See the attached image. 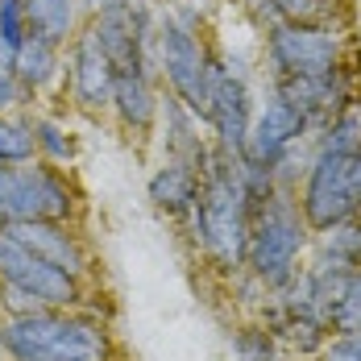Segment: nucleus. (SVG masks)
Instances as JSON below:
<instances>
[{
  "mask_svg": "<svg viewBox=\"0 0 361 361\" xmlns=\"http://www.w3.org/2000/svg\"><path fill=\"white\" fill-rule=\"evenodd\" d=\"M191 233V245L204 253V262L220 279H241L245 274V253H250L253 212L241 187V158L224 154L212 145L204 171H200V195L191 216L183 220Z\"/></svg>",
  "mask_w": 361,
  "mask_h": 361,
  "instance_id": "f257e3e1",
  "label": "nucleus"
},
{
  "mask_svg": "<svg viewBox=\"0 0 361 361\" xmlns=\"http://www.w3.org/2000/svg\"><path fill=\"white\" fill-rule=\"evenodd\" d=\"M4 361H121L116 341L92 307H37L0 316Z\"/></svg>",
  "mask_w": 361,
  "mask_h": 361,
  "instance_id": "f03ea898",
  "label": "nucleus"
},
{
  "mask_svg": "<svg viewBox=\"0 0 361 361\" xmlns=\"http://www.w3.org/2000/svg\"><path fill=\"white\" fill-rule=\"evenodd\" d=\"M216 67L220 54L208 46L200 4H191V0L162 4V13H158V79L166 83V92L183 109H191L204 125H208Z\"/></svg>",
  "mask_w": 361,
  "mask_h": 361,
  "instance_id": "7ed1b4c3",
  "label": "nucleus"
},
{
  "mask_svg": "<svg viewBox=\"0 0 361 361\" xmlns=\"http://www.w3.org/2000/svg\"><path fill=\"white\" fill-rule=\"evenodd\" d=\"M307 250H312V228H307V220L299 212L295 191H274L253 212L245 274L257 279L266 290H283L303 270Z\"/></svg>",
  "mask_w": 361,
  "mask_h": 361,
  "instance_id": "20e7f679",
  "label": "nucleus"
},
{
  "mask_svg": "<svg viewBox=\"0 0 361 361\" xmlns=\"http://www.w3.org/2000/svg\"><path fill=\"white\" fill-rule=\"evenodd\" d=\"M270 79L279 75H324L357 59L349 21H274L262 42Z\"/></svg>",
  "mask_w": 361,
  "mask_h": 361,
  "instance_id": "39448f33",
  "label": "nucleus"
},
{
  "mask_svg": "<svg viewBox=\"0 0 361 361\" xmlns=\"http://www.w3.org/2000/svg\"><path fill=\"white\" fill-rule=\"evenodd\" d=\"M79 216V191L54 162H0V224L13 220H71Z\"/></svg>",
  "mask_w": 361,
  "mask_h": 361,
  "instance_id": "423d86ee",
  "label": "nucleus"
},
{
  "mask_svg": "<svg viewBox=\"0 0 361 361\" xmlns=\"http://www.w3.org/2000/svg\"><path fill=\"white\" fill-rule=\"evenodd\" d=\"M295 200H299V212H303L312 233H324L332 224L361 216V200L357 187H353V154L312 145Z\"/></svg>",
  "mask_w": 361,
  "mask_h": 361,
  "instance_id": "0eeeda50",
  "label": "nucleus"
},
{
  "mask_svg": "<svg viewBox=\"0 0 361 361\" xmlns=\"http://www.w3.org/2000/svg\"><path fill=\"white\" fill-rule=\"evenodd\" d=\"M63 50H67L63 54V92L71 96V104L83 112H109L116 67H112L109 50L100 46L96 25L83 21Z\"/></svg>",
  "mask_w": 361,
  "mask_h": 361,
  "instance_id": "6e6552de",
  "label": "nucleus"
},
{
  "mask_svg": "<svg viewBox=\"0 0 361 361\" xmlns=\"http://www.w3.org/2000/svg\"><path fill=\"white\" fill-rule=\"evenodd\" d=\"M357 87H361L357 59H353V63H341V67H332V71H324V75H279V79H270V92H274L279 100H287L290 109L307 121L312 137L341 112V104H345Z\"/></svg>",
  "mask_w": 361,
  "mask_h": 361,
  "instance_id": "1a4fd4ad",
  "label": "nucleus"
},
{
  "mask_svg": "<svg viewBox=\"0 0 361 361\" xmlns=\"http://www.w3.org/2000/svg\"><path fill=\"white\" fill-rule=\"evenodd\" d=\"M0 283L30 290L34 299H42L46 307H87V290L79 279H71L67 270L42 262L37 253H30L17 237H8L0 228Z\"/></svg>",
  "mask_w": 361,
  "mask_h": 361,
  "instance_id": "9d476101",
  "label": "nucleus"
},
{
  "mask_svg": "<svg viewBox=\"0 0 361 361\" xmlns=\"http://www.w3.org/2000/svg\"><path fill=\"white\" fill-rule=\"evenodd\" d=\"M250 125H253V96H250V79L237 63L220 59L216 83H212V104H208V129H212V145L224 154H245L250 142Z\"/></svg>",
  "mask_w": 361,
  "mask_h": 361,
  "instance_id": "9b49d317",
  "label": "nucleus"
},
{
  "mask_svg": "<svg viewBox=\"0 0 361 361\" xmlns=\"http://www.w3.org/2000/svg\"><path fill=\"white\" fill-rule=\"evenodd\" d=\"M8 237H17L30 253H37L42 262L67 270L71 279L87 283L92 279V253L83 245V237L75 233L71 220H13V224H0Z\"/></svg>",
  "mask_w": 361,
  "mask_h": 361,
  "instance_id": "f8f14e48",
  "label": "nucleus"
},
{
  "mask_svg": "<svg viewBox=\"0 0 361 361\" xmlns=\"http://www.w3.org/2000/svg\"><path fill=\"white\" fill-rule=\"evenodd\" d=\"M307 137H312L307 121L290 109L287 100H279V96L270 92V100L253 112L250 142H245V154H241V158H250L257 166H270V171H274L290 149H299V142H307Z\"/></svg>",
  "mask_w": 361,
  "mask_h": 361,
  "instance_id": "ddd939ff",
  "label": "nucleus"
},
{
  "mask_svg": "<svg viewBox=\"0 0 361 361\" xmlns=\"http://www.w3.org/2000/svg\"><path fill=\"white\" fill-rule=\"evenodd\" d=\"M158 104H162V92H158V75L154 71H116V83H112V104L109 112L121 121L125 133L133 137H145L158 121Z\"/></svg>",
  "mask_w": 361,
  "mask_h": 361,
  "instance_id": "4468645a",
  "label": "nucleus"
},
{
  "mask_svg": "<svg viewBox=\"0 0 361 361\" xmlns=\"http://www.w3.org/2000/svg\"><path fill=\"white\" fill-rule=\"evenodd\" d=\"M13 75L25 87V96L50 92L54 83H63V46L30 30V34L21 37L17 54H13Z\"/></svg>",
  "mask_w": 361,
  "mask_h": 361,
  "instance_id": "2eb2a0df",
  "label": "nucleus"
},
{
  "mask_svg": "<svg viewBox=\"0 0 361 361\" xmlns=\"http://www.w3.org/2000/svg\"><path fill=\"white\" fill-rule=\"evenodd\" d=\"M195 195H200V171L166 158L154 175H149V200L158 212H166L171 220H187L195 208Z\"/></svg>",
  "mask_w": 361,
  "mask_h": 361,
  "instance_id": "dca6fc26",
  "label": "nucleus"
},
{
  "mask_svg": "<svg viewBox=\"0 0 361 361\" xmlns=\"http://www.w3.org/2000/svg\"><path fill=\"white\" fill-rule=\"evenodd\" d=\"M21 8H25L30 30L50 37V42H59V46H67L75 37V30L87 21L79 0H21Z\"/></svg>",
  "mask_w": 361,
  "mask_h": 361,
  "instance_id": "f3484780",
  "label": "nucleus"
},
{
  "mask_svg": "<svg viewBox=\"0 0 361 361\" xmlns=\"http://www.w3.org/2000/svg\"><path fill=\"white\" fill-rule=\"evenodd\" d=\"M316 145H324V149H341V154H357L361 149V87L341 104V112L328 121L324 129L312 137Z\"/></svg>",
  "mask_w": 361,
  "mask_h": 361,
  "instance_id": "a211bd4d",
  "label": "nucleus"
},
{
  "mask_svg": "<svg viewBox=\"0 0 361 361\" xmlns=\"http://www.w3.org/2000/svg\"><path fill=\"white\" fill-rule=\"evenodd\" d=\"M30 129H34V149L42 162H54V166H71L75 162L79 145H75V137L67 133L63 121H54V116H30Z\"/></svg>",
  "mask_w": 361,
  "mask_h": 361,
  "instance_id": "6ab92c4d",
  "label": "nucleus"
},
{
  "mask_svg": "<svg viewBox=\"0 0 361 361\" xmlns=\"http://www.w3.org/2000/svg\"><path fill=\"white\" fill-rule=\"evenodd\" d=\"M279 21H349V0H270Z\"/></svg>",
  "mask_w": 361,
  "mask_h": 361,
  "instance_id": "aec40b11",
  "label": "nucleus"
},
{
  "mask_svg": "<svg viewBox=\"0 0 361 361\" xmlns=\"http://www.w3.org/2000/svg\"><path fill=\"white\" fill-rule=\"evenodd\" d=\"M328 328H332V332H361V266L349 270L341 299H336L332 312H328Z\"/></svg>",
  "mask_w": 361,
  "mask_h": 361,
  "instance_id": "412c9836",
  "label": "nucleus"
},
{
  "mask_svg": "<svg viewBox=\"0 0 361 361\" xmlns=\"http://www.w3.org/2000/svg\"><path fill=\"white\" fill-rule=\"evenodd\" d=\"M30 158H37L30 121H17L4 112L0 116V162H30Z\"/></svg>",
  "mask_w": 361,
  "mask_h": 361,
  "instance_id": "4be33fe9",
  "label": "nucleus"
},
{
  "mask_svg": "<svg viewBox=\"0 0 361 361\" xmlns=\"http://www.w3.org/2000/svg\"><path fill=\"white\" fill-rule=\"evenodd\" d=\"M233 353L237 361H279V341L266 324H245L233 332Z\"/></svg>",
  "mask_w": 361,
  "mask_h": 361,
  "instance_id": "5701e85b",
  "label": "nucleus"
},
{
  "mask_svg": "<svg viewBox=\"0 0 361 361\" xmlns=\"http://www.w3.org/2000/svg\"><path fill=\"white\" fill-rule=\"evenodd\" d=\"M312 361H361V332H332Z\"/></svg>",
  "mask_w": 361,
  "mask_h": 361,
  "instance_id": "b1692460",
  "label": "nucleus"
},
{
  "mask_svg": "<svg viewBox=\"0 0 361 361\" xmlns=\"http://www.w3.org/2000/svg\"><path fill=\"white\" fill-rule=\"evenodd\" d=\"M25 34H30V21H25V8H21V0H0V37H4V42L17 50Z\"/></svg>",
  "mask_w": 361,
  "mask_h": 361,
  "instance_id": "393cba45",
  "label": "nucleus"
},
{
  "mask_svg": "<svg viewBox=\"0 0 361 361\" xmlns=\"http://www.w3.org/2000/svg\"><path fill=\"white\" fill-rule=\"evenodd\" d=\"M46 307L42 299H34L30 290L13 287V283H0V316H25V312H37Z\"/></svg>",
  "mask_w": 361,
  "mask_h": 361,
  "instance_id": "a878e982",
  "label": "nucleus"
},
{
  "mask_svg": "<svg viewBox=\"0 0 361 361\" xmlns=\"http://www.w3.org/2000/svg\"><path fill=\"white\" fill-rule=\"evenodd\" d=\"M30 96H25V87L17 83V75H13V67H0V116L4 112H13L17 104H25Z\"/></svg>",
  "mask_w": 361,
  "mask_h": 361,
  "instance_id": "bb28decb",
  "label": "nucleus"
},
{
  "mask_svg": "<svg viewBox=\"0 0 361 361\" xmlns=\"http://www.w3.org/2000/svg\"><path fill=\"white\" fill-rule=\"evenodd\" d=\"M13 54H17V50H13L4 37H0V67H13Z\"/></svg>",
  "mask_w": 361,
  "mask_h": 361,
  "instance_id": "cd10ccee",
  "label": "nucleus"
},
{
  "mask_svg": "<svg viewBox=\"0 0 361 361\" xmlns=\"http://www.w3.org/2000/svg\"><path fill=\"white\" fill-rule=\"evenodd\" d=\"M353 187H357V200H361V149L353 154Z\"/></svg>",
  "mask_w": 361,
  "mask_h": 361,
  "instance_id": "c85d7f7f",
  "label": "nucleus"
},
{
  "mask_svg": "<svg viewBox=\"0 0 361 361\" xmlns=\"http://www.w3.org/2000/svg\"><path fill=\"white\" fill-rule=\"evenodd\" d=\"M353 220H357V250H361V216H353Z\"/></svg>",
  "mask_w": 361,
  "mask_h": 361,
  "instance_id": "c756f323",
  "label": "nucleus"
},
{
  "mask_svg": "<svg viewBox=\"0 0 361 361\" xmlns=\"http://www.w3.org/2000/svg\"><path fill=\"white\" fill-rule=\"evenodd\" d=\"M191 4H208V0H191Z\"/></svg>",
  "mask_w": 361,
  "mask_h": 361,
  "instance_id": "7c9ffc66",
  "label": "nucleus"
},
{
  "mask_svg": "<svg viewBox=\"0 0 361 361\" xmlns=\"http://www.w3.org/2000/svg\"><path fill=\"white\" fill-rule=\"evenodd\" d=\"M162 4H179V0H162Z\"/></svg>",
  "mask_w": 361,
  "mask_h": 361,
  "instance_id": "2f4dec72",
  "label": "nucleus"
},
{
  "mask_svg": "<svg viewBox=\"0 0 361 361\" xmlns=\"http://www.w3.org/2000/svg\"><path fill=\"white\" fill-rule=\"evenodd\" d=\"M0 361H4V349H0Z\"/></svg>",
  "mask_w": 361,
  "mask_h": 361,
  "instance_id": "473e14b6",
  "label": "nucleus"
}]
</instances>
